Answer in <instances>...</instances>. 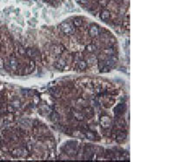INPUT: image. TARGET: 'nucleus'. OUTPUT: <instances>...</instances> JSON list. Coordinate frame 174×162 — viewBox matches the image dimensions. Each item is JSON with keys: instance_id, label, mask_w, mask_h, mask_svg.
I'll return each instance as SVG.
<instances>
[{"instance_id": "1", "label": "nucleus", "mask_w": 174, "mask_h": 162, "mask_svg": "<svg viewBox=\"0 0 174 162\" xmlns=\"http://www.w3.org/2000/svg\"><path fill=\"white\" fill-rule=\"evenodd\" d=\"M38 114L71 139L122 146L129 137V95L98 75L57 79L39 92Z\"/></svg>"}, {"instance_id": "2", "label": "nucleus", "mask_w": 174, "mask_h": 162, "mask_svg": "<svg viewBox=\"0 0 174 162\" xmlns=\"http://www.w3.org/2000/svg\"><path fill=\"white\" fill-rule=\"evenodd\" d=\"M42 69L57 73L103 75L114 70L120 47L114 32L85 16H71L31 35Z\"/></svg>"}, {"instance_id": "3", "label": "nucleus", "mask_w": 174, "mask_h": 162, "mask_svg": "<svg viewBox=\"0 0 174 162\" xmlns=\"http://www.w3.org/2000/svg\"><path fill=\"white\" fill-rule=\"evenodd\" d=\"M57 147L52 126L38 114L10 124L0 137V150L14 160H57Z\"/></svg>"}, {"instance_id": "4", "label": "nucleus", "mask_w": 174, "mask_h": 162, "mask_svg": "<svg viewBox=\"0 0 174 162\" xmlns=\"http://www.w3.org/2000/svg\"><path fill=\"white\" fill-rule=\"evenodd\" d=\"M84 11L120 36L130 34V0H75Z\"/></svg>"}, {"instance_id": "5", "label": "nucleus", "mask_w": 174, "mask_h": 162, "mask_svg": "<svg viewBox=\"0 0 174 162\" xmlns=\"http://www.w3.org/2000/svg\"><path fill=\"white\" fill-rule=\"evenodd\" d=\"M91 141L70 139L57 147V160H128V152L120 146H110Z\"/></svg>"}, {"instance_id": "6", "label": "nucleus", "mask_w": 174, "mask_h": 162, "mask_svg": "<svg viewBox=\"0 0 174 162\" xmlns=\"http://www.w3.org/2000/svg\"><path fill=\"white\" fill-rule=\"evenodd\" d=\"M35 1H38L43 4H45L46 5L50 6V7L58 8L63 5L66 0H35Z\"/></svg>"}]
</instances>
